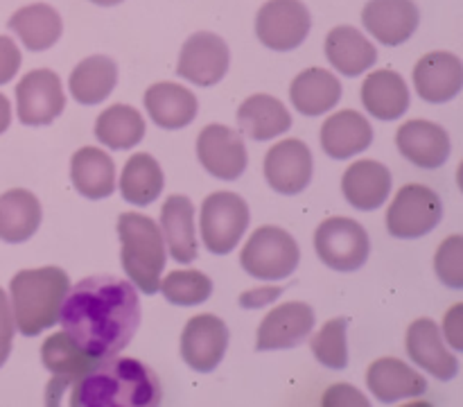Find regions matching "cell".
<instances>
[{
    "label": "cell",
    "mask_w": 463,
    "mask_h": 407,
    "mask_svg": "<svg viewBox=\"0 0 463 407\" xmlns=\"http://www.w3.org/2000/svg\"><path fill=\"white\" fill-rule=\"evenodd\" d=\"M59 321L63 333L93 357L118 355L140 326L138 292L118 276H89L66 292Z\"/></svg>",
    "instance_id": "6da1fadb"
},
{
    "label": "cell",
    "mask_w": 463,
    "mask_h": 407,
    "mask_svg": "<svg viewBox=\"0 0 463 407\" xmlns=\"http://www.w3.org/2000/svg\"><path fill=\"white\" fill-rule=\"evenodd\" d=\"M158 375L134 357H102L72 384L71 407H154L161 405Z\"/></svg>",
    "instance_id": "7a4b0ae2"
},
{
    "label": "cell",
    "mask_w": 463,
    "mask_h": 407,
    "mask_svg": "<svg viewBox=\"0 0 463 407\" xmlns=\"http://www.w3.org/2000/svg\"><path fill=\"white\" fill-rule=\"evenodd\" d=\"M66 271L61 267H39V270H23L9 283L12 292L14 324L21 335L34 337L59 321V308L68 292Z\"/></svg>",
    "instance_id": "3957f363"
},
{
    "label": "cell",
    "mask_w": 463,
    "mask_h": 407,
    "mask_svg": "<svg viewBox=\"0 0 463 407\" xmlns=\"http://www.w3.org/2000/svg\"><path fill=\"white\" fill-rule=\"evenodd\" d=\"M118 235L122 244V267L131 283L143 294H154L161 285L165 267V242L161 226L140 213H122L118 217Z\"/></svg>",
    "instance_id": "277c9868"
},
{
    "label": "cell",
    "mask_w": 463,
    "mask_h": 407,
    "mask_svg": "<svg viewBox=\"0 0 463 407\" xmlns=\"http://www.w3.org/2000/svg\"><path fill=\"white\" fill-rule=\"evenodd\" d=\"M301 260V251L292 235L280 226H260L251 233L240 253L242 270L258 280H283Z\"/></svg>",
    "instance_id": "5b68a950"
},
{
    "label": "cell",
    "mask_w": 463,
    "mask_h": 407,
    "mask_svg": "<svg viewBox=\"0 0 463 407\" xmlns=\"http://www.w3.org/2000/svg\"><path fill=\"white\" fill-rule=\"evenodd\" d=\"M443 217L441 197L432 188L420 184H407L393 197L387 208V229L393 238H423L437 229Z\"/></svg>",
    "instance_id": "8992f818"
},
{
    "label": "cell",
    "mask_w": 463,
    "mask_h": 407,
    "mask_svg": "<svg viewBox=\"0 0 463 407\" xmlns=\"http://www.w3.org/2000/svg\"><path fill=\"white\" fill-rule=\"evenodd\" d=\"M315 249L330 270L355 271L369 258L371 242L360 222L351 217H328L317 226Z\"/></svg>",
    "instance_id": "52a82bcc"
},
{
    "label": "cell",
    "mask_w": 463,
    "mask_h": 407,
    "mask_svg": "<svg viewBox=\"0 0 463 407\" xmlns=\"http://www.w3.org/2000/svg\"><path fill=\"white\" fill-rule=\"evenodd\" d=\"M249 226V206L235 193H213L202 206V238L211 253L233 251Z\"/></svg>",
    "instance_id": "ba28073f"
},
{
    "label": "cell",
    "mask_w": 463,
    "mask_h": 407,
    "mask_svg": "<svg viewBox=\"0 0 463 407\" xmlns=\"http://www.w3.org/2000/svg\"><path fill=\"white\" fill-rule=\"evenodd\" d=\"M258 39L271 50L298 48L310 32V12L301 0H269L258 9Z\"/></svg>",
    "instance_id": "9c48e42d"
},
{
    "label": "cell",
    "mask_w": 463,
    "mask_h": 407,
    "mask_svg": "<svg viewBox=\"0 0 463 407\" xmlns=\"http://www.w3.org/2000/svg\"><path fill=\"white\" fill-rule=\"evenodd\" d=\"M63 107H66V95L57 72L39 68L30 71L18 81L16 109L23 125H50L54 118L61 116Z\"/></svg>",
    "instance_id": "30bf717a"
},
{
    "label": "cell",
    "mask_w": 463,
    "mask_h": 407,
    "mask_svg": "<svg viewBox=\"0 0 463 407\" xmlns=\"http://www.w3.org/2000/svg\"><path fill=\"white\" fill-rule=\"evenodd\" d=\"M41 360H43L45 369L52 371L54 378L50 380L48 393H45V401L57 405L59 393L66 387L75 384L81 375L89 369H93L102 357H93L90 353H86L71 335L66 333H54L41 346Z\"/></svg>",
    "instance_id": "8fae6325"
},
{
    "label": "cell",
    "mask_w": 463,
    "mask_h": 407,
    "mask_svg": "<svg viewBox=\"0 0 463 407\" xmlns=\"http://www.w3.org/2000/svg\"><path fill=\"white\" fill-rule=\"evenodd\" d=\"M229 45L213 32H197L181 48L176 72L197 86H213L229 72Z\"/></svg>",
    "instance_id": "7c38bea8"
},
{
    "label": "cell",
    "mask_w": 463,
    "mask_h": 407,
    "mask_svg": "<svg viewBox=\"0 0 463 407\" xmlns=\"http://www.w3.org/2000/svg\"><path fill=\"white\" fill-rule=\"evenodd\" d=\"M229 346V328L215 315H197L181 333V355L185 364L199 374H211L224 360Z\"/></svg>",
    "instance_id": "4fadbf2b"
},
{
    "label": "cell",
    "mask_w": 463,
    "mask_h": 407,
    "mask_svg": "<svg viewBox=\"0 0 463 407\" xmlns=\"http://www.w3.org/2000/svg\"><path fill=\"white\" fill-rule=\"evenodd\" d=\"M197 156L217 179L235 181L247 170V147L242 136L226 125L203 127L197 138Z\"/></svg>",
    "instance_id": "5bb4252c"
},
{
    "label": "cell",
    "mask_w": 463,
    "mask_h": 407,
    "mask_svg": "<svg viewBox=\"0 0 463 407\" xmlns=\"http://www.w3.org/2000/svg\"><path fill=\"white\" fill-rule=\"evenodd\" d=\"M265 179L276 193L298 194L312 179V152L303 140L288 138L276 143L265 156Z\"/></svg>",
    "instance_id": "9a60e30c"
},
{
    "label": "cell",
    "mask_w": 463,
    "mask_h": 407,
    "mask_svg": "<svg viewBox=\"0 0 463 407\" xmlns=\"http://www.w3.org/2000/svg\"><path fill=\"white\" fill-rule=\"evenodd\" d=\"M315 328V310L303 301H288L274 308L258 326V351L294 348Z\"/></svg>",
    "instance_id": "2e32d148"
},
{
    "label": "cell",
    "mask_w": 463,
    "mask_h": 407,
    "mask_svg": "<svg viewBox=\"0 0 463 407\" xmlns=\"http://www.w3.org/2000/svg\"><path fill=\"white\" fill-rule=\"evenodd\" d=\"M362 23L383 45H402L419 27V7L414 0H369Z\"/></svg>",
    "instance_id": "e0dca14e"
},
{
    "label": "cell",
    "mask_w": 463,
    "mask_h": 407,
    "mask_svg": "<svg viewBox=\"0 0 463 407\" xmlns=\"http://www.w3.org/2000/svg\"><path fill=\"white\" fill-rule=\"evenodd\" d=\"M396 145L402 156L423 170H437L450 158V136L430 120H407L398 129Z\"/></svg>",
    "instance_id": "ac0fdd59"
},
{
    "label": "cell",
    "mask_w": 463,
    "mask_h": 407,
    "mask_svg": "<svg viewBox=\"0 0 463 407\" xmlns=\"http://www.w3.org/2000/svg\"><path fill=\"white\" fill-rule=\"evenodd\" d=\"M407 353L420 369L430 371L439 380H452L459 371V360L448 351L443 335L432 319H416L407 328Z\"/></svg>",
    "instance_id": "d6986e66"
},
{
    "label": "cell",
    "mask_w": 463,
    "mask_h": 407,
    "mask_svg": "<svg viewBox=\"0 0 463 407\" xmlns=\"http://www.w3.org/2000/svg\"><path fill=\"white\" fill-rule=\"evenodd\" d=\"M416 90L432 104L450 102L463 89V63L452 52H430L414 68Z\"/></svg>",
    "instance_id": "ffe728a7"
},
{
    "label": "cell",
    "mask_w": 463,
    "mask_h": 407,
    "mask_svg": "<svg viewBox=\"0 0 463 407\" xmlns=\"http://www.w3.org/2000/svg\"><path fill=\"white\" fill-rule=\"evenodd\" d=\"M366 384L380 402H396L428 392V380L398 357H380L366 371Z\"/></svg>",
    "instance_id": "44dd1931"
},
{
    "label": "cell",
    "mask_w": 463,
    "mask_h": 407,
    "mask_svg": "<svg viewBox=\"0 0 463 407\" xmlns=\"http://www.w3.org/2000/svg\"><path fill=\"white\" fill-rule=\"evenodd\" d=\"M342 190L348 204L357 211H375L392 193V172L383 163L362 158L344 172Z\"/></svg>",
    "instance_id": "7402d4cb"
},
{
    "label": "cell",
    "mask_w": 463,
    "mask_h": 407,
    "mask_svg": "<svg viewBox=\"0 0 463 407\" xmlns=\"http://www.w3.org/2000/svg\"><path fill=\"white\" fill-rule=\"evenodd\" d=\"M373 143V127L362 113L344 109L330 116L321 127V147L333 158H351L369 149Z\"/></svg>",
    "instance_id": "603a6c76"
},
{
    "label": "cell",
    "mask_w": 463,
    "mask_h": 407,
    "mask_svg": "<svg viewBox=\"0 0 463 407\" xmlns=\"http://www.w3.org/2000/svg\"><path fill=\"white\" fill-rule=\"evenodd\" d=\"M149 118L163 129H184L197 116V98L193 90L175 81H156L145 90Z\"/></svg>",
    "instance_id": "cb8c5ba5"
},
{
    "label": "cell",
    "mask_w": 463,
    "mask_h": 407,
    "mask_svg": "<svg viewBox=\"0 0 463 407\" xmlns=\"http://www.w3.org/2000/svg\"><path fill=\"white\" fill-rule=\"evenodd\" d=\"M362 102L364 109L378 120H396L402 118L410 109V89L407 81L398 75L396 71H383L371 72L362 84Z\"/></svg>",
    "instance_id": "d4e9b609"
},
{
    "label": "cell",
    "mask_w": 463,
    "mask_h": 407,
    "mask_svg": "<svg viewBox=\"0 0 463 407\" xmlns=\"http://www.w3.org/2000/svg\"><path fill=\"white\" fill-rule=\"evenodd\" d=\"M161 229L170 256L176 262H193L197 258L194 238V208L185 194H170L161 208Z\"/></svg>",
    "instance_id": "484cf974"
},
{
    "label": "cell",
    "mask_w": 463,
    "mask_h": 407,
    "mask_svg": "<svg viewBox=\"0 0 463 407\" xmlns=\"http://www.w3.org/2000/svg\"><path fill=\"white\" fill-rule=\"evenodd\" d=\"M289 98L294 109L303 116H321L337 107L342 98V81L326 68H307L292 81Z\"/></svg>",
    "instance_id": "4316f807"
},
{
    "label": "cell",
    "mask_w": 463,
    "mask_h": 407,
    "mask_svg": "<svg viewBox=\"0 0 463 407\" xmlns=\"http://www.w3.org/2000/svg\"><path fill=\"white\" fill-rule=\"evenodd\" d=\"M326 57L342 75L355 77L373 66L378 50L360 30L351 25H339L326 36Z\"/></svg>",
    "instance_id": "83f0119b"
},
{
    "label": "cell",
    "mask_w": 463,
    "mask_h": 407,
    "mask_svg": "<svg viewBox=\"0 0 463 407\" xmlns=\"http://www.w3.org/2000/svg\"><path fill=\"white\" fill-rule=\"evenodd\" d=\"M238 125L249 138L269 140L292 127V116L274 95L258 93L244 99L238 109Z\"/></svg>",
    "instance_id": "f1b7e54d"
},
{
    "label": "cell",
    "mask_w": 463,
    "mask_h": 407,
    "mask_svg": "<svg viewBox=\"0 0 463 407\" xmlns=\"http://www.w3.org/2000/svg\"><path fill=\"white\" fill-rule=\"evenodd\" d=\"M41 224V204L30 190L14 188L0 194V240L21 244L36 233Z\"/></svg>",
    "instance_id": "f546056e"
},
{
    "label": "cell",
    "mask_w": 463,
    "mask_h": 407,
    "mask_svg": "<svg viewBox=\"0 0 463 407\" xmlns=\"http://www.w3.org/2000/svg\"><path fill=\"white\" fill-rule=\"evenodd\" d=\"M71 176L77 193L89 199H104L116 190V166L98 147H81L72 154Z\"/></svg>",
    "instance_id": "4dcf8cb0"
},
{
    "label": "cell",
    "mask_w": 463,
    "mask_h": 407,
    "mask_svg": "<svg viewBox=\"0 0 463 407\" xmlns=\"http://www.w3.org/2000/svg\"><path fill=\"white\" fill-rule=\"evenodd\" d=\"M9 30L16 32L18 39L23 41L27 50L41 52V50H48L57 43L63 25L57 9L50 7V5L36 3L14 12L12 18H9Z\"/></svg>",
    "instance_id": "1f68e13d"
},
{
    "label": "cell",
    "mask_w": 463,
    "mask_h": 407,
    "mask_svg": "<svg viewBox=\"0 0 463 407\" xmlns=\"http://www.w3.org/2000/svg\"><path fill=\"white\" fill-rule=\"evenodd\" d=\"M118 81V66L111 57L104 54H93L80 62L72 71L71 95L80 104H98L111 95Z\"/></svg>",
    "instance_id": "d6a6232c"
},
{
    "label": "cell",
    "mask_w": 463,
    "mask_h": 407,
    "mask_svg": "<svg viewBox=\"0 0 463 407\" xmlns=\"http://www.w3.org/2000/svg\"><path fill=\"white\" fill-rule=\"evenodd\" d=\"M145 120L138 109L129 104H113L95 120V138L111 149H131L143 140Z\"/></svg>",
    "instance_id": "836d02e7"
},
{
    "label": "cell",
    "mask_w": 463,
    "mask_h": 407,
    "mask_svg": "<svg viewBox=\"0 0 463 407\" xmlns=\"http://www.w3.org/2000/svg\"><path fill=\"white\" fill-rule=\"evenodd\" d=\"M163 190V170L149 154H134L120 175V193L134 206L156 202Z\"/></svg>",
    "instance_id": "e575fe53"
},
{
    "label": "cell",
    "mask_w": 463,
    "mask_h": 407,
    "mask_svg": "<svg viewBox=\"0 0 463 407\" xmlns=\"http://www.w3.org/2000/svg\"><path fill=\"white\" fill-rule=\"evenodd\" d=\"M158 289L175 306H199L213 294V280L203 271L179 270L167 274Z\"/></svg>",
    "instance_id": "d590c367"
},
{
    "label": "cell",
    "mask_w": 463,
    "mask_h": 407,
    "mask_svg": "<svg viewBox=\"0 0 463 407\" xmlns=\"http://www.w3.org/2000/svg\"><path fill=\"white\" fill-rule=\"evenodd\" d=\"M312 355L317 362L333 371L346 369L348 364V348H346V319L335 317L326 321L317 335L310 339Z\"/></svg>",
    "instance_id": "8d00e7d4"
},
{
    "label": "cell",
    "mask_w": 463,
    "mask_h": 407,
    "mask_svg": "<svg viewBox=\"0 0 463 407\" xmlns=\"http://www.w3.org/2000/svg\"><path fill=\"white\" fill-rule=\"evenodd\" d=\"M434 265H437V274L448 288L461 289L463 288V238L461 235H450L448 240H443L441 247H439L437 258H434Z\"/></svg>",
    "instance_id": "74e56055"
},
{
    "label": "cell",
    "mask_w": 463,
    "mask_h": 407,
    "mask_svg": "<svg viewBox=\"0 0 463 407\" xmlns=\"http://www.w3.org/2000/svg\"><path fill=\"white\" fill-rule=\"evenodd\" d=\"M14 328H16V324H14L12 306H9L7 294L0 288V366L7 362L9 353H12Z\"/></svg>",
    "instance_id": "f35d334b"
},
{
    "label": "cell",
    "mask_w": 463,
    "mask_h": 407,
    "mask_svg": "<svg viewBox=\"0 0 463 407\" xmlns=\"http://www.w3.org/2000/svg\"><path fill=\"white\" fill-rule=\"evenodd\" d=\"M21 68V50L9 36H0V84H7Z\"/></svg>",
    "instance_id": "ab89813d"
},
{
    "label": "cell",
    "mask_w": 463,
    "mask_h": 407,
    "mask_svg": "<svg viewBox=\"0 0 463 407\" xmlns=\"http://www.w3.org/2000/svg\"><path fill=\"white\" fill-rule=\"evenodd\" d=\"M324 405H369V401H366L362 393H357L355 389L348 387V384H335V387L328 389V393L324 396Z\"/></svg>",
    "instance_id": "60d3db41"
},
{
    "label": "cell",
    "mask_w": 463,
    "mask_h": 407,
    "mask_svg": "<svg viewBox=\"0 0 463 407\" xmlns=\"http://www.w3.org/2000/svg\"><path fill=\"white\" fill-rule=\"evenodd\" d=\"M461 310H463L461 303H457V306H452V310L446 315V337H448V342L452 344V348H455V351H461V346H463Z\"/></svg>",
    "instance_id": "b9f144b4"
},
{
    "label": "cell",
    "mask_w": 463,
    "mask_h": 407,
    "mask_svg": "<svg viewBox=\"0 0 463 407\" xmlns=\"http://www.w3.org/2000/svg\"><path fill=\"white\" fill-rule=\"evenodd\" d=\"M9 122H12V104L0 93V134L9 129Z\"/></svg>",
    "instance_id": "7bdbcfd3"
},
{
    "label": "cell",
    "mask_w": 463,
    "mask_h": 407,
    "mask_svg": "<svg viewBox=\"0 0 463 407\" xmlns=\"http://www.w3.org/2000/svg\"><path fill=\"white\" fill-rule=\"evenodd\" d=\"M95 5H102V7H113V5H120L122 0H90Z\"/></svg>",
    "instance_id": "ee69618b"
}]
</instances>
